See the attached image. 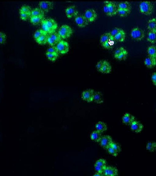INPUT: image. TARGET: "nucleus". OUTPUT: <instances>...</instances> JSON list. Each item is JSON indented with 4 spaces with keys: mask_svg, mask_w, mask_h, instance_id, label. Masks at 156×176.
<instances>
[{
    "mask_svg": "<svg viewBox=\"0 0 156 176\" xmlns=\"http://www.w3.org/2000/svg\"><path fill=\"white\" fill-rule=\"evenodd\" d=\"M43 29L48 34L55 32L58 28V24L53 19L48 18L44 19L41 23Z\"/></svg>",
    "mask_w": 156,
    "mask_h": 176,
    "instance_id": "nucleus-1",
    "label": "nucleus"
},
{
    "mask_svg": "<svg viewBox=\"0 0 156 176\" xmlns=\"http://www.w3.org/2000/svg\"><path fill=\"white\" fill-rule=\"evenodd\" d=\"M103 7V10L105 13L109 16H113L117 14L118 5L113 1H105Z\"/></svg>",
    "mask_w": 156,
    "mask_h": 176,
    "instance_id": "nucleus-2",
    "label": "nucleus"
},
{
    "mask_svg": "<svg viewBox=\"0 0 156 176\" xmlns=\"http://www.w3.org/2000/svg\"><path fill=\"white\" fill-rule=\"evenodd\" d=\"M140 12L146 15H150L152 14L154 10L153 5L150 1L141 2L139 5Z\"/></svg>",
    "mask_w": 156,
    "mask_h": 176,
    "instance_id": "nucleus-3",
    "label": "nucleus"
},
{
    "mask_svg": "<svg viewBox=\"0 0 156 176\" xmlns=\"http://www.w3.org/2000/svg\"><path fill=\"white\" fill-rule=\"evenodd\" d=\"M73 32V29L71 27L67 24H64L59 28L58 33L62 38L66 39L69 37Z\"/></svg>",
    "mask_w": 156,
    "mask_h": 176,
    "instance_id": "nucleus-4",
    "label": "nucleus"
},
{
    "mask_svg": "<svg viewBox=\"0 0 156 176\" xmlns=\"http://www.w3.org/2000/svg\"><path fill=\"white\" fill-rule=\"evenodd\" d=\"M145 35L144 30L138 27L133 28L130 31L131 37L137 41L141 40L144 37Z\"/></svg>",
    "mask_w": 156,
    "mask_h": 176,
    "instance_id": "nucleus-5",
    "label": "nucleus"
},
{
    "mask_svg": "<svg viewBox=\"0 0 156 176\" xmlns=\"http://www.w3.org/2000/svg\"><path fill=\"white\" fill-rule=\"evenodd\" d=\"M128 52L126 50L122 47L117 48L115 51L114 57L120 61L125 60L127 56Z\"/></svg>",
    "mask_w": 156,
    "mask_h": 176,
    "instance_id": "nucleus-6",
    "label": "nucleus"
},
{
    "mask_svg": "<svg viewBox=\"0 0 156 176\" xmlns=\"http://www.w3.org/2000/svg\"><path fill=\"white\" fill-rule=\"evenodd\" d=\"M61 38L58 33L55 32L49 34L48 43L51 46H55L61 40Z\"/></svg>",
    "mask_w": 156,
    "mask_h": 176,
    "instance_id": "nucleus-7",
    "label": "nucleus"
},
{
    "mask_svg": "<svg viewBox=\"0 0 156 176\" xmlns=\"http://www.w3.org/2000/svg\"><path fill=\"white\" fill-rule=\"evenodd\" d=\"M58 52L62 54L67 53L69 51L68 43L64 40H61L56 46Z\"/></svg>",
    "mask_w": 156,
    "mask_h": 176,
    "instance_id": "nucleus-8",
    "label": "nucleus"
},
{
    "mask_svg": "<svg viewBox=\"0 0 156 176\" xmlns=\"http://www.w3.org/2000/svg\"><path fill=\"white\" fill-rule=\"evenodd\" d=\"M83 15L89 22L94 21L97 19L98 14L96 11L93 9H86Z\"/></svg>",
    "mask_w": 156,
    "mask_h": 176,
    "instance_id": "nucleus-9",
    "label": "nucleus"
},
{
    "mask_svg": "<svg viewBox=\"0 0 156 176\" xmlns=\"http://www.w3.org/2000/svg\"><path fill=\"white\" fill-rule=\"evenodd\" d=\"M75 21L80 28H83L88 25L89 22L83 15L78 14L75 17Z\"/></svg>",
    "mask_w": 156,
    "mask_h": 176,
    "instance_id": "nucleus-10",
    "label": "nucleus"
},
{
    "mask_svg": "<svg viewBox=\"0 0 156 176\" xmlns=\"http://www.w3.org/2000/svg\"><path fill=\"white\" fill-rule=\"evenodd\" d=\"M112 142L111 137L106 135L102 136L99 142L101 146L104 149L107 150Z\"/></svg>",
    "mask_w": 156,
    "mask_h": 176,
    "instance_id": "nucleus-11",
    "label": "nucleus"
},
{
    "mask_svg": "<svg viewBox=\"0 0 156 176\" xmlns=\"http://www.w3.org/2000/svg\"><path fill=\"white\" fill-rule=\"evenodd\" d=\"M65 13L67 17L71 18L75 17L78 14V10L75 5L69 6L65 9Z\"/></svg>",
    "mask_w": 156,
    "mask_h": 176,
    "instance_id": "nucleus-12",
    "label": "nucleus"
},
{
    "mask_svg": "<svg viewBox=\"0 0 156 176\" xmlns=\"http://www.w3.org/2000/svg\"><path fill=\"white\" fill-rule=\"evenodd\" d=\"M107 166V163L105 160L103 158L97 160L94 164L95 170L97 171L103 173Z\"/></svg>",
    "mask_w": 156,
    "mask_h": 176,
    "instance_id": "nucleus-13",
    "label": "nucleus"
},
{
    "mask_svg": "<svg viewBox=\"0 0 156 176\" xmlns=\"http://www.w3.org/2000/svg\"><path fill=\"white\" fill-rule=\"evenodd\" d=\"M94 93V90L91 89L84 91L82 93V98L88 102H92L93 101Z\"/></svg>",
    "mask_w": 156,
    "mask_h": 176,
    "instance_id": "nucleus-14",
    "label": "nucleus"
},
{
    "mask_svg": "<svg viewBox=\"0 0 156 176\" xmlns=\"http://www.w3.org/2000/svg\"><path fill=\"white\" fill-rule=\"evenodd\" d=\"M40 8L44 12H48L53 8V2L49 1H41L39 2Z\"/></svg>",
    "mask_w": 156,
    "mask_h": 176,
    "instance_id": "nucleus-15",
    "label": "nucleus"
},
{
    "mask_svg": "<svg viewBox=\"0 0 156 176\" xmlns=\"http://www.w3.org/2000/svg\"><path fill=\"white\" fill-rule=\"evenodd\" d=\"M118 170L116 167L112 166H107L103 173L105 176H114L118 175Z\"/></svg>",
    "mask_w": 156,
    "mask_h": 176,
    "instance_id": "nucleus-16",
    "label": "nucleus"
},
{
    "mask_svg": "<svg viewBox=\"0 0 156 176\" xmlns=\"http://www.w3.org/2000/svg\"><path fill=\"white\" fill-rule=\"evenodd\" d=\"M135 117L129 113H125L122 117V122L126 125H131L135 120Z\"/></svg>",
    "mask_w": 156,
    "mask_h": 176,
    "instance_id": "nucleus-17",
    "label": "nucleus"
},
{
    "mask_svg": "<svg viewBox=\"0 0 156 176\" xmlns=\"http://www.w3.org/2000/svg\"><path fill=\"white\" fill-rule=\"evenodd\" d=\"M131 129L136 133L140 132L142 130L144 126L139 121L135 120L130 125Z\"/></svg>",
    "mask_w": 156,
    "mask_h": 176,
    "instance_id": "nucleus-18",
    "label": "nucleus"
},
{
    "mask_svg": "<svg viewBox=\"0 0 156 176\" xmlns=\"http://www.w3.org/2000/svg\"><path fill=\"white\" fill-rule=\"evenodd\" d=\"M144 63L148 68H152L156 65V58L149 56L145 58Z\"/></svg>",
    "mask_w": 156,
    "mask_h": 176,
    "instance_id": "nucleus-19",
    "label": "nucleus"
},
{
    "mask_svg": "<svg viewBox=\"0 0 156 176\" xmlns=\"http://www.w3.org/2000/svg\"><path fill=\"white\" fill-rule=\"evenodd\" d=\"M112 69L111 66L109 63L108 61L104 60L100 72L104 74L109 73L111 72Z\"/></svg>",
    "mask_w": 156,
    "mask_h": 176,
    "instance_id": "nucleus-20",
    "label": "nucleus"
},
{
    "mask_svg": "<svg viewBox=\"0 0 156 176\" xmlns=\"http://www.w3.org/2000/svg\"><path fill=\"white\" fill-rule=\"evenodd\" d=\"M147 40L151 43L156 42V31H149L147 33Z\"/></svg>",
    "mask_w": 156,
    "mask_h": 176,
    "instance_id": "nucleus-21",
    "label": "nucleus"
},
{
    "mask_svg": "<svg viewBox=\"0 0 156 176\" xmlns=\"http://www.w3.org/2000/svg\"><path fill=\"white\" fill-rule=\"evenodd\" d=\"M102 136L101 132L97 130L93 131L90 134L91 139L97 142H99Z\"/></svg>",
    "mask_w": 156,
    "mask_h": 176,
    "instance_id": "nucleus-22",
    "label": "nucleus"
},
{
    "mask_svg": "<svg viewBox=\"0 0 156 176\" xmlns=\"http://www.w3.org/2000/svg\"><path fill=\"white\" fill-rule=\"evenodd\" d=\"M103 95L101 92L96 91L94 93L93 101L100 104L103 103Z\"/></svg>",
    "mask_w": 156,
    "mask_h": 176,
    "instance_id": "nucleus-23",
    "label": "nucleus"
},
{
    "mask_svg": "<svg viewBox=\"0 0 156 176\" xmlns=\"http://www.w3.org/2000/svg\"><path fill=\"white\" fill-rule=\"evenodd\" d=\"M44 16H31L30 20L34 25H37L41 23L44 19Z\"/></svg>",
    "mask_w": 156,
    "mask_h": 176,
    "instance_id": "nucleus-24",
    "label": "nucleus"
},
{
    "mask_svg": "<svg viewBox=\"0 0 156 176\" xmlns=\"http://www.w3.org/2000/svg\"><path fill=\"white\" fill-rule=\"evenodd\" d=\"M147 28L149 31H156V18L150 19L147 23Z\"/></svg>",
    "mask_w": 156,
    "mask_h": 176,
    "instance_id": "nucleus-25",
    "label": "nucleus"
},
{
    "mask_svg": "<svg viewBox=\"0 0 156 176\" xmlns=\"http://www.w3.org/2000/svg\"><path fill=\"white\" fill-rule=\"evenodd\" d=\"M126 37V33L122 29L118 33L114 38L115 40L119 42H123L125 40Z\"/></svg>",
    "mask_w": 156,
    "mask_h": 176,
    "instance_id": "nucleus-26",
    "label": "nucleus"
},
{
    "mask_svg": "<svg viewBox=\"0 0 156 176\" xmlns=\"http://www.w3.org/2000/svg\"><path fill=\"white\" fill-rule=\"evenodd\" d=\"M95 127L97 130L101 132H103L107 129V126L105 123L102 121H99L95 124Z\"/></svg>",
    "mask_w": 156,
    "mask_h": 176,
    "instance_id": "nucleus-27",
    "label": "nucleus"
},
{
    "mask_svg": "<svg viewBox=\"0 0 156 176\" xmlns=\"http://www.w3.org/2000/svg\"><path fill=\"white\" fill-rule=\"evenodd\" d=\"M118 9L131 10L132 6L127 1L120 2L118 5Z\"/></svg>",
    "mask_w": 156,
    "mask_h": 176,
    "instance_id": "nucleus-28",
    "label": "nucleus"
},
{
    "mask_svg": "<svg viewBox=\"0 0 156 176\" xmlns=\"http://www.w3.org/2000/svg\"><path fill=\"white\" fill-rule=\"evenodd\" d=\"M147 52L149 56L156 58V46L151 45L147 49Z\"/></svg>",
    "mask_w": 156,
    "mask_h": 176,
    "instance_id": "nucleus-29",
    "label": "nucleus"
},
{
    "mask_svg": "<svg viewBox=\"0 0 156 176\" xmlns=\"http://www.w3.org/2000/svg\"><path fill=\"white\" fill-rule=\"evenodd\" d=\"M48 34L44 35L35 39L36 42L41 45H44L48 42Z\"/></svg>",
    "mask_w": 156,
    "mask_h": 176,
    "instance_id": "nucleus-30",
    "label": "nucleus"
},
{
    "mask_svg": "<svg viewBox=\"0 0 156 176\" xmlns=\"http://www.w3.org/2000/svg\"><path fill=\"white\" fill-rule=\"evenodd\" d=\"M111 39H114L112 36L110 32L105 33L102 34L101 36L100 41L101 44H102Z\"/></svg>",
    "mask_w": 156,
    "mask_h": 176,
    "instance_id": "nucleus-31",
    "label": "nucleus"
},
{
    "mask_svg": "<svg viewBox=\"0 0 156 176\" xmlns=\"http://www.w3.org/2000/svg\"><path fill=\"white\" fill-rule=\"evenodd\" d=\"M44 12L40 8H35L32 10L31 16H44Z\"/></svg>",
    "mask_w": 156,
    "mask_h": 176,
    "instance_id": "nucleus-32",
    "label": "nucleus"
},
{
    "mask_svg": "<svg viewBox=\"0 0 156 176\" xmlns=\"http://www.w3.org/2000/svg\"><path fill=\"white\" fill-rule=\"evenodd\" d=\"M46 56L50 61H55L58 56V53H48L46 52Z\"/></svg>",
    "mask_w": 156,
    "mask_h": 176,
    "instance_id": "nucleus-33",
    "label": "nucleus"
},
{
    "mask_svg": "<svg viewBox=\"0 0 156 176\" xmlns=\"http://www.w3.org/2000/svg\"><path fill=\"white\" fill-rule=\"evenodd\" d=\"M114 41V39H111L101 44L102 46L105 49H111L113 46Z\"/></svg>",
    "mask_w": 156,
    "mask_h": 176,
    "instance_id": "nucleus-34",
    "label": "nucleus"
},
{
    "mask_svg": "<svg viewBox=\"0 0 156 176\" xmlns=\"http://www.w3.org/2000/svg\"><path fill=\"white\" fill-rule=\"evenodd\" d=\"M147 150L150 152H153L156 150V142L150 141L147 143L146 145Z\"/></svg>",
    "mask_w": 156,
    "mask_h": 176,
    "instance_id": "nucleus-35",
    "label": "nucleus"
},
{
    "mask_svg": "<svg viewBox=\"0 0 156 176\" xmlns=\"http://www.w3.org/2000/svg\"><path fill=\"white\" fill-rule=\"evenodd\" d=\"M131 10L118 9L117 14L122 17H124L127 16L131 12Z\"/></svg>",
    "mask_w": 156,
    "mask_h": 176,
    "instance_id": "nucleus-36",
    "label": "nucleus"
},
{
    "mask_svg": "<svg viewBox=\"0 0 156 176\" xmlns=\"http://www.w3.org/2000/svg\"><path fill=\"white\" fill-rule=\"evenodd\" d=\"M32 10L30 7L28 5L24 4L20 8L19 13H31Z\"/></svg>",
    "mask_w": 156,
    "mask_h": 176,
    "instance_id": "nucleus-37",
    "label": "nucleus"
},
{
    "mask_svg": "<svg viewBox=\"0 0 156 176\" xmlns=\"http://www.w3.org/2000/svg\"><path fill=\"white\" fill-rule=\"evenodd\" d=\"M48 34L43 29H38L36 31L34 35V37L35 39H37L41 36Z\"/></svg>",
    "mask_w": 156,
    "mask_h": 176,
    "instance_id": "nucleus-38",
    "label": "nucleus"
},
{
    "mask_svg": "<svg viewBox=\"0 0 156 176\" xmlns=\"http://www.w3.org/2000/svg\"><path fill=\"white\" fill-rule=\"evenodd\" d=\"M108 152L113 156H116L118 154V152L111 145L109 146L107 149Z\"/></svg>",
    "mask_w": 156,
    "mask_h": 176,
    "instance_id": "nucleus-39",
    "label": "nucleus"
},
{
    "mask_svg": "<svg viewBox=\"0 0 156 176\" xmlns=\"http://www.w3.org/2000/svg\"><path fill=\"white\" fill-rule=\"evenodd\" d=\"M20 13L21 19L24 20H27L31 16V13Z\"/></svg>",
    "mask_w": 156,
    "mask_h": 176,
    "instance_id": "nucleus-40",
    "label": "nucleus"
},
{
    "mask_svg": "<svg viewBox=\"0 0 156 176\" xmlns=\"http://www.w3.org/2000/svg\"><path fill=\"white\" fill-rule=\"evenodd\" d=\"M122 29L115 28L113 29L110 32L112 36L114 38V37Z\"/></svg>",
    "mask_w": 156,
    "mask_h": 176,
    "instance_id": "nucleus-41",
    "label": "nucleus"
},
{
    "mask_svg": "<svg viewBox=\"0 0 156 176\" xmlns=\"http://www.w3.org/2000/svg\"><path fill=\"white\" fill-rule=\"evenodd\" d=\"M111 145L118 152H119L121 151V147L118 143L113 141Z\"/></svg>",
    "mask_w": 156,
    "mask_h": 176,
    "instance_id": "nucleus-42",
    "label": "nucleus"
},
{
    "mask_svg": "<svg viewBox=\"0 0 156 176\" xmlns=\"http://www.w3.org/2000/svg\"><path fill=\"white\" fill-rule=\"evenodd\" d=\"M6 39V35L3 32H0V43L1 44H4L5 42Z\"/></svg>",
    "mask_w": 156,
    "mask_h": 176,
    "instance_id": "nucleus-43",
    "label": "nucleus"
},
{
    "mask_svg": "<svg viewBox=\"0 0 156 176\" xmlns=\"http://www.w3.org/2000/svg\"><path fill=\"white\" fill-rule=\"evenodd\" d=\"M46 52L55 53L58 52L56 46H51L47 50Z\"/></svg>",
    "mask_w": 156,
    "mask_h": 176,
    "instance_id": "nucleus-44",
    "label": "nucleus"
},
{
    "mask_svg": "<svg viewBox=\"0 0 156 176\" xmlns=\"http://www.w3.org/2000/svg\"><path fill=\"white\" fill-rule=\"evenodd\" d=\"M103 61H100L97 63L96 65V68L98 71L100 72L103 64Z\"/></svg>",
    "mask_w": 156,
    "mask_h": 176,
    "instance_id": "nucleus-45",
    "label": "nucleus"
},
{
    "mask_svg": "<svg viewBox=\"0 0 156 176\" xmlns=\"http://www.w3.org/2000/svg\"><path fill=\"white\" fill-rule=\"evenodd\" d=\"M151 79L153 83L156 86V72L152 74Z\"/></svg>",
    "mask_w": 156,
    "mask_h": 176,
    "instance_id": "nucleus-46",
    "label": "nucleus"
},
{
    "mask_svg": "<svg viewBox=\"0 0 156 176\" xmlns=\"http://www.w3.org/2000/svg\"><path fill=\"white\" fill-rule=\"evenodd\" d=\"M94 176H101L104 175L103 173L97 171L94 174Z\"/></svg>",
    "mask_w": 156,
    "mask_h": 176,
    "instance_id": "nucleus-47",
    "label": "nucleus"
}]
</instances>
